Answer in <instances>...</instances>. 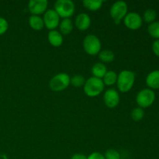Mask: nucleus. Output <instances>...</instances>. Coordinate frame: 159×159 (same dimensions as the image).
Here are the masks:
<instances>
[{
  "instance_id": "6",
  "label": "nucleus",
  "mask_w": 159,
  "mask_h": 159,
  "mask_svg": "<svg viewBox=\"0 0 159 159\" xmlns=\"http://www.w3.org/2000/svg\"><path fill=\"white\" fill-rule=\"evenodd\" d=\"M155 98L156 95L155 91L151 89L146 88L138 92L136 96V102L138 105V107L142 109L148 108L153 105L155 101Z\"/></svg>"
},
{
  "instance_id": "18",
  "label": "nucleus",
  "mask_w": 159,
  "mask_h": 159,
  "mask_svg": "<svg viewBox=\"0 0 159 159\" xmlns=\"http://www.w3.org/2000/svg\"><path fill=\"white\" fill-rule=\"evenodd\" d=\"M83 6L89 11H97L101 9L103 1L102 0H84Z\"/></svg>"
},
{
  "instance_id": "17",
  "label": "nucleus",
  "mask_w": 159,
  "mask_h": 159,
  "mask_svg": "<svg viewBox=\"0 0 159 159\" xmlns=\"http://www.w3.org/2000/svg\"><path fill=\"white\" fill-rule=\"evenodd\" d=\"M58 27L60 30L59 32L62 35H68V34H71V31L73 30V23L70 18L63 19L60 22Z\"/></svg>"
},
{
  "instance_id": "10",
  "label": "nucleus",
  "mask_w": 159,
  "mask_h": 159,
  "mask_svg": "<svg viewBox=\"0 0 159 159\" xmlns=\"http://www.w3.org/2000/svg\"><path fill=\"white\" fill-rule=\"evenodd\" d=\"M48 2L47 0H31L28 3L30 12L34 16H40L44 14L48 10Z\"/></svg>"
},
{
  "instance_id": "24",
  "label": "nucleus",
  "mask_w": 159,
  "mask_h": 159,
  "mask_svg": "<svg viewBox=\"0 0 159 159\" xmlns=\"http://www.w3.org/2000/svg\"><path fill=\"white\" fill-rule=\"evenodd\" d=\"M130 116L134 121H137V122L141 121L144 117V109L141 108V107H136V108L133 109L131 113H130Z\"/></svg>"
},
{
  "instance_id": "12",
  "label": "nucleus",
  "mask_w": 159,
  "mask_h": 159,
  "mask_svg": "<svg viewBox=\"0 0 159 159\" xmlns=\"http://www.w3.org/2000/svg\"><path fill=\"white\" fill-rule=\"evenodd\" d=\"M91 23L92 20L89 16L85 12H82L76 16L75 25L80 31H85L90 27Z\"/></svg>"
},
{
  "instance_id": "22",
  "label": "nucleus",
  "mask_w": 159,
  "mask_h": 159,
  "mask_svg": "<svg viewBox=\"0 0 159 159\" xmlns=\"http://www.w3.org/2000/svg\"><path fill=\"white\" fill-rule=\"evenodd\" d=\"M85 79L82 75H75L70 79V84L75 88L83 87L85 83Z\"/></svg>"
},
{
  "instance_id": "7",
  "label": "nucleus",
  "mask_w": 159,
  "mask_h": 159,
  "mask_svg": "<svg viewBox=\"0 0 159 159\" xmlns=\"http://www.w3.org/2000/svg\"><path fill=\"white\" fill-rule=\"evenodd\" d=\"M70 79L71 78L67 73H58L50 80V89L54 92L63 91L69 86Z\"/></svg>"
},
{
  "instance_id": "20",
  "label": "nucleus",
  "mask_w": 159,
  "mask_h": 159,
  "mask_svg": "<svg viewBox=\"0 0 159 159\" xmlns=\"http://www.w3.org/2000/svg\"><path fill=\"white\" fill-rule=\"evenodd\" d=\"M118 74L114 71H107L104 77L102 78V80L103 82L104 85L107 86H111V85H115L117 81Z\"/></svg>"
},
{
  "instance_id": "29",
  "label": "nucleus",
  "mask_w": 159,
  "mask_h": 159,
  "mask_svg": "<svg viewBox=\"0 0 159 159\" xmlns=\"http://www.w3.org/2000/svg\"><path fill=\"white\" fill-rule=\"evenodd\" d=\"M71 159H87V156H85L84 154L76 153L71 156Z\"/></svg>"
},
{
  "instance_id": "23",
  "label": "nucleus",
  "mask_w": 159,
  "mask_h": 159,
  "mask_svg": "<svg viewBox=\"0 0 159 159\" xmlns=\"http://www.w3.org/2000/svg\"><path fill=\"white\" fill-rule=\"evenodd\" d=\"M157 18V12L155 9H148L147 10L144 11V15H143V20L144 22L148 23H152L155 21Z\"/></svg>"
},
{
  "instance_id": "25",
  "label": "nucleus",
  "mask_w": 159,
  "mask_h": 159,
  "mask_svg": "<svg viewBox=\"0 0 159 159\" xmlns=\"http://www.w3.org/2000/svg\"><path fill=\"white\" fill-rule=\"evenodd\" d=\"M103 155L105 159H121L120 152L115 149H108Z\"/></svg>"
},
{
  "instance_id": "15",
  "label": "nucleus",
  "mask_w": 159,
  "mask_h": 159,
  "mask_svg": "<svg viewBox=\"0 0 159 159\" xmlns=\"http://www.w3.org/2000/svg\"><path fill=\"white\" fill-rule=\"evenodd\" d=\"M91 72L93 77L98 78V79H102L107 72V68L105 64L102 62H97L94 64L91 68Z\"/></svg>"
},
{
  "instance_id": "2",
  "label": "nucleus",
  "mask_w": 159,
  "mask_h": 159,
  "mask_svg": "<svg viewBox=\"0 0 159 159\" xmlns=\"http://www.w3.org/2000/svg\"><path fill=\"white\" fill-rule=\"evenodd\" d=\"M105 85L102 79L96 77L89 78L83 86L84 93L89 97H96L103 92Z\"/></svg>"
},
{
  "instance_id": "8",
  "label": "nucleus",
  "mask_w": 159,
  "mask_h": 159,
  "mask_svg": "<svg viewBox=\"0 0 159 159\" xmlns=\"http://www.w3.org/2000/svg\"><path fill=\"white\" fill-rule=\"evenodd\" d=\"M44 27L49 30H54L58 27L61 22V18L54 9H48L43 14V17Z\"/></svg>"
},
{
  "instance_id": "4",
  "label": "nucleus",
  "mask_w": 159,
  "mask_h": 159,
  "mask_svg": "<svg viewBox=\"0 0 159 159\" xmlns=\"http://www.w3.org/2000/svg\"><path fill=\"white\" fill-rule=\"evenodd\" d=\"M54 7L60 18L62 19L70 18L75 11V5L71 0H57L54 3Z\"/></svg>"
},
{
  "instance_id": "1",
  "label": "nucleus",
  "mask_w": 159,
  "mask_h": 159,
  "mask_svg": "<svg viewBox=\"0 0 159 159\" xmlns=\"http://www.w3.org/2000/svg\"><path fill=\"white\" fill-rule=\"evenodd\" d=\"M136 75L134 71L130 70H123L118 74L116 85L120 93H128L133 88L135 83Z\"/></svg>"
},
{
  "instance_id": "27",
  "label": "nucleus",
  "mask_w": 159,
  "mask_h": 159,
  "mask_svg": "<svg viewBox=\"0 0 159 159\" xmlns=\"http://www.w3.org/2000/svg\"><path fill=\"white\" fill-rule=\"evenodd\" d=\"M152 51H153L154 54L159 57V40H155L152 43Z\"/></svg>"
},
{
  "instance_id": "21",
  "label": "nucleus",
  "mask_w": 159,
  "mask_h": 159,
  "mask_svg": "<svg viewBox=\"0 0 159 159\" xmlns=\"http://www.w3.org/2000/svg\"><path fill=\"white\" fill-rule=\"evenodd\" d=\"M148 33L152 38L159 40V21H155L148 26Z\"/></svg>"
},
{
  "instance_id": "26",
  "label": "nucleus",
  "mask_w": 159,
  "mask_h": 159,
  "mask_svg": "<svg viewBox=\"0 0 159 159\" xmlns=\"http://www.w3.org/2000/svg\"><path fill=\"white\" fill-rule=\"evenodd\" d=\"M9 28V23L8 21L3 17L0 16V36L6 33Z\"/></svg>"
},
{
  "instance_id": "5",
  "label": "nucleus",
  "mask_w": 159,
  "mask_h": 159,
  "mask_svg": "<svg viewBox=\"0 0 159 159\" xmlns=\"http://www.w3.org/2000/svg\"><path fill=\"white\" fill-rule=\"evenodd\" d=\"M128 13V6L124 1H117L113 3L110 9V16L114 21L115 24L119 25L124 17Z\"/></svg>"
},
{
  "instance_id": "28",
  "label": "nucleus",
  "mask_w": 159,
  "mask_h": 159,
  "mask_svg": "<svg viewBox=\"0 0 159 159\" xmlns=\"http://www.w3.org/2000/svg\"><path fill=\"white\" fill-rule=\"evenodd\" d=\"M87 159H105V158L100 152H93L87 157Z\"/></svg>"
},
{
  "instance_id": "9",
  "label": "nucleus",
  "mask_w": 159,
  "mask_h": 159,
  "mask_svg": "<svg viewBox=\"0 0 159 159\" xmlns=\"http://www.w3.org/2000/svg\"><path fill=\"white\" fill-rule=\"evenodd\" d=\"M124 23L127 28L131 30L140 29L143 24V19L139 13L130 12L126 15L124 19Z\"/></svg>"
},
{
  "instance_id": "14",
  "label": "nucleus",
  "mask_w": 159,
  "mask_h": 159,
  "mask_svg": "<svg viewBox=\"0 0 159 159\" xmlns=\"http://www.w3.org/2000/svg\"><path fill=\"white\" fill-rule=\"evenodd\" d=\"M48 39L50 44L54 48H58V47L61 46L64 41L62 34L56 30H50V32L48 33Z\"/></svg>"
},
{
  "instance_id": "13",
  "label": "nucleus",
  "mask_w": 159,
  "mask_h": 159,
  "mask_svg": "<svg viewBox=\"0 0 159 159\" xmlns=\"http://www.w3.org/2000/svg\"><path fill=\"white\" fill-rule=\"evenodd\" d=\"M145 82L148 89H159V70L151 71L146 77Z\"/></svg>"
},
{
  "instance_id": "19",
  "label": "nucleus",
  "mask_w": 159,
  "mask_h": 159,
  "mask_svg": "<svg viewBox=\"0 0 159 159\" xmlns=\"http://www.w3.org/2000/svg\"><path fill=\"white\" fill-rule=\"evenodd\" d=\"M98 56H99V59L100 60V61L103 64L111 63L115 59L114 53L110 50L107 49L101 51L98 54Z\"/></svg>"
},
{
  "instance_id": "3",
  "label": "nucleus",
  "mask_w": 159,
  "mask_h": 159,
  "mask_svg": "<svg viewBox=\"0 0 159 159\" xmlns=\"http://www.w3.org/2000/svg\"><path fill=\"white\" fill-rule=\"evenodd\" d=\"M83 49L87 54L91 56H95L99 54L102 49V43L97 36L94 34H88L84 38Z\"/></svg>"
},
{
  "instance_id": "16",
  "label": "nucleus",
  "mask_w": 159,
  "mask_h": 159,
  "mask_svg": "<svg viewBox=\"0 0 159 159\" xmlns=\"http://www.w3.org/2000/svg\"><path fill=\"white\" fill-rule=\"evenodd\" d=\"M29 25L34 30L40 31L44 27V23L42 17L40 16L31 15L29 17Z\"/></svg>"
},
{
  "instance_id": "11",
  "label": "nucleus",
  "mask_w": 159,
  "mask_h": 159,
  "mask_svg": "<svg viewBox=\"0 0 159 159\" xmlns=\"http://www.w3.org/2000/svg\"><path fill=\"white\" fill-rule=\"evenodd\" d=\"M120 99L119 93L114 89H109L104 93L103 102L108 108L113 109L117 107Z\"/></svg>"
}]
</instances>
